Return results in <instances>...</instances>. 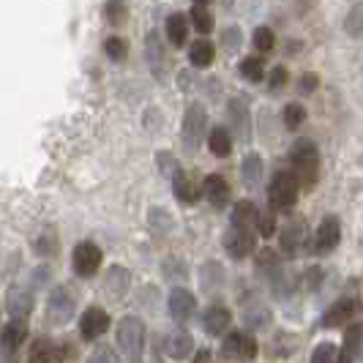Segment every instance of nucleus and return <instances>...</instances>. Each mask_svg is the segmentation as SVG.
Here are the masks:
<instances>
[{
	"label": "nucleus",
	"instance_id": "1",
	"mask_svg": "<svg viewBox=\"0 0 363 363\" xmlns=\"http://www.w3.org/2000/svg\"><path fill=\"white\" fill-rule=\"evenodd\" d=\"M290 169L301 189H314L320 181V150L311 140H298L290 150Z\"/></svg>",
	"mask_w": 363,
	"mask_h": 363
},
{
	"label": "nucleus",
	"instance_id": "2",
	"mask_svg": "<svg viewBox=\"0 0 363 363\" xmlns=\"http://www.w3.org/2000/svg\"><path fill=\"white\" fill-rule=\"evenodd\" d=\"M118 347L121 352L128 358V363H140L143 361V352L147 345V328L140 317H123L118 323Z\"/></svg>",
	"mask_w": 363,
	"mask_h": 363
},
{
	"label": "nucleus",
	"instance_id": "3",
	"mask_svg": "<svg viewBox=\"0 0 363 363\" xmlns=\"http://www.w3.org/2000/svg\"><path fill=\"white\" fill-rule=\"evenodd\" d=\"M47 323L52 328H63L69 325L74 320V314H77V295H74L72 287H55L50 295H47Z\"/></svg>",
	"mask_w": 363,
	"mask_h": 363
},
{
	"label": "nucleus",
	"instance_id": "4",
	"mask_svg": "<svg viewBox=\"0 0 363 363\" xmlns=\"http://www.w3.org/2000/svg\"><path fill=\"white\" fill-rule=\"evenodd\" d=\"M301 194V183L292 175V169H279L268 186V200L273 211H292Z\"/></svg>",
	"mask_w": 363,
	"mask_h": 363
},
{
	"label": "nucleus",
	"instance_id": "5",
	"mask_svg": "<svg viewBox=\"0 0 363 363\" xmlns=\"http://www.w3.org/2000/svg\"><path fill=\"white\" fill-rule=\"evenodd\" d=\"M101 262H104V252H101L93 240H79V243L74 246L72 268L79 279H93L96 273L101 271Z\"/></svg>",
	"mask_w": 363,
	"mask_h": 363
},
{
	"label": "nucleus",
	"instance_id": "6",
	"mask_svg": "<svg viewBox=\"0 0 363 363\" xmlns=\"http://www.w3.org/2000/svg\"><path fill=\"white\" fill-rule=\"evenodd\" d=\"M309 246V233H306V224L301 218H292L281 227V235H279V249L284 257H301Z\"/></svg>",
	"mask_w": 363,
	"mask_h": 363
},
{
	"label": "nucleus",
	"instance_id": "7",
	"mask_svg": "<svg viewBox=\"0 0 363 363\" xmlns=\"http://www.w3.org/2000/svg\"><path fill=\"white\" fill-rule=\"evenodd\" d=\"M221 355L230 361H252L257 358V342L249 330H233L221 342Z\"/></svg>",
	"mask_w": 363,
	"mask_h": 363
},
{
	"label": "nucleus",
	"instance_id": "8",
	"mask_svg": "<svg viewBox=\"0 0 363 363\" xmlns=\"http://www.w3.org/2000/svg\"><path fill=\"white\" fill-rule=\"evenodd\" d=\"M208 128V115L202 104H189L186 118H183V145L186 150H197Z\"/></svg>",
	"mask_w": 363,
	"mask_h": 363
},
{
	"label": "nucleus",
	"instance_id": "9",
	"mask_svg": "<svg viewBox=\"0 0 363 363\" xmlns=\"http://www.w3.org/2000/svg\"><path fill=\"white\" fill-rule=\"evenodd\" d=\"M28 339V323L25 317H14L9 325L0 330V355L3 358H14L19 352V347Z\"/></svg>",
	"mask_w": 363,
	"mask_h": 363
},
{
	"label": "nucleus",
	"instance_id": "10",
	"mask_svg": "<svg viewBox=\"0 0 363 363\" xmlns=\"http://www.w3.org/2000/svg\"><path fill=\"white\" fill-rule=\"evenodd\" d=\"M342 240V224L336 216H325L320 221L317 233H314V252L317 255H330Z\"/></svg>",
	"mask_w": 363,
	"mask_h": 363
},
{
	"label": "nucleus",
	"instance_id": "11",
	"mask_svg": "<svg viewBox=\"0 0 363 363\" xmlns=\"http://www.w3.org/2000/svg\"><path fill=\"white\" fill-rule=\"evenodd\" d=\"M109 330V314L101 306H91L79 317V333L85 342H96Z\"/></svg>",
	"mask_w": 363,
	"mask_h": 363
},
{
	"label": "nucleus",
	"instance_id": "12",
	"mask_svg": "<svg viewBox=\"0 0 363 363\" xmlns=\"http://www.w3.org/2000/svg\"><path fill=\"white\" fill-rule=\"evenodd\" d=\"M167 309H169V317L175 323H186L197 311V298H194V292L186 290V287H172L169 298H167Z\"/></svg>",
	"mask_w": 363,
	"mask_h": 363
},
{
	"label": "nucleus",
	"instance_id": "13",
	"mask_svg": "<svg viewBox=\"0 0 363 363\" xmlns=\"http://www.w3.org/2000/svg\"><path fill=\"white\" fill-rule=\"evenodd\" d=\"M257 240L252 230H243V227H233L227 235H224V249L233 259H246V257L255 252Z\"/></svg>",
	"mask_w": 363,
	"mask_h": 363
},
{
	"label": "nucleus",
	"instance_id": "14",
	"mask_svg": "<svg viewBox=\"0 0 363 363\" xmlns=\"http://www.w3.org/2000/svg\"><path fill=\"white\" fill-rule=\"evenodd\" d=\"M66 361V347L55 345L52 339H36L30 347L28 363H63Z\"/></svg>",
	"mask_w": 363,
	"mask_h": 363
},
{
	"label": "nucleus",
	"instance_id": "15",
	"mask_svg": "<svg viewBox=\"0 0 363 363\" xmlns=\"http://www.w3.org/2000/svg\"><path fill=\"white\" fill-rule=\"evenodd\" d=\"M230 323H233V314H230L227 306H221V303L208 306L205 314H202V330H205L208 336H221V333L230 328Z\"/></svg>",
	"mask_w": 363,
	"mask_h": 363
},
{
	"label": "nucleus",
	"instance_id": "16",
	"mask_svg": "<svg viewBox=\"0 0 363 363\" xmlns=\"http://www.w3.org/2000/svg\"><path fill=\"white\" fill-rule=\"evenodd\" d=\"M202 197L211 202L213 208H224L230 197H233V191H230V183L224 181L221 175H208L205 181H202Z\"/></svg>",
	"mask_w": 363,
	"mask_h": 363
},
{
	"label": "nucleus",
	"instance_id": "17",
	"mask_svg": "<svg viewBox=\"0 0 363 363\" xmlns=\"http://www.w3.org/2000/svg\"><path fill=\"white\" fill-rule=\"evenodd\" d=\"M355 309H358V303H355L352 298H339V301H336V303L323 314V328L347 325V323L355 317Z\"/></svg>",
	"mask_w": 363,
	"mask_h": 363
},
{
	"label": "nucleus",
	"instance_id": "18",
	"mask_svg": "<svg viewBox=\"0 0 363 363\" xmlns=\"http://www.w3.org/2000/svg\"><path fill=\"white\" fill-rule=\"evenodd\" d=\"M164 352H167V358H172V361H189L191 352H194V339H191L186 330H175V333L167 336Z\"/></svg>",
	"mask_w": 363,
	"mask_h": 363
},
{
	"label": "nucleus",
	"instance_id": "19",
	"mask_svg": "<svg viewBox=\"0 0 363 363\" xmlns=\"http://www.w3.org/2000/svg\"><path fill=\"white\" fill-rule=\"evenodd\" d=\"M128 284H131V276L121 265H112L107 271V276H104V292H109L112 301H121L128 292Z\"/></svg>",
	"mask_w": 363,
	"mask_h": 363
},
{
	"label": "nucleus",
	"instance_id": "20",
	"mask_svg": "<svg viewBox=\"0 0 363 363\" xmlns=\"http://www.w3.org/2000/svg\"><path fill=\"white\" fill-rule=\"evenodd\" d=\"M257 218H259V208L252 200H240L233 208V227H243L257 233Z\"/></svg>",
	"mask_w": 363,
	"mask_h": 363
},
{
	"label": "nucleus",
	"instance_id": "21",
	"mask_svg": "<svg viewBox=\"0 0 363 363\" xmlns=\"http://www.w3.org/2000/svg\"><path fill=\"white\" fill-rule=\"evenodd\" d=\"M172 186H175V197L181 202H186V205H194V202L202 197V186L191 175H186V172H181L175 181H172Z\"/></svg>",
	"mask_w": 363,
	"mask_h": 363
},
{
	"label": "nucleus",
	"instance_id": "22",
	"mask_svg": "<svg viewBox=\"0 0 363 363\" xmlns=\"http://www.w3.org/2000/svg\"><path fill=\"white\" fill-rule=\"evenodd\" d=\"M208 150L218 156V159H227L233 153V137L224 126H216L208 131Z\"/></svg>",
	"mask_w": 363,
	"mask_h": 363
},
{
	"label": "nucleus",
	"instance_id": "23",
	"mask_svg": "<svg viewBox=\"0 0 363 363\" xmlns=\"http://www.w3.org/2000/svg\"><path fill=\"white\" fill-rule=\"evenodd\" d=\"M9 311L14 314V317H28L30 311H33V292L30 290H11L9 292Z\"/></svg>",
	"mask_w": 363,
	"mask_h": 363
},
{
	"label": "nucleus",
	"instance_id": "24",
	"mask_svg": "<svg viewBox=\"0 0 363 363\" xmlns=\"http://www.w3.org/2000/svg\"><path fill=\"white\" fill-rule=\"evenodd\" d=\"M224 284V268L218 262H205L200 271V287L205 292H216Z\"/></svg>",
	"mask_w": 363,
	"mask_h": 363
},
{
	"label": "nucleus",
	"instance_id": "25",
	"mask_svg": "<svg viewBox=\"0 0 363 363\" xmlns=\"http://www.w3.org/2000/svg\"><path fill=\"white\" fill-rule=\"evenodd\" d=\"M186 36H189V22L183 14H169L167 17V38L172 47H183L186 44Z\"/></svg>",
	"mask_w": 363,
	"mask_h": 363
},
{
	"label": "nucleus",
	"instance_id": "26",
	"mask_svg": "<svg viewBox=\"0 0 363 363\" xmlns=\"http://www.w3.org/2000/svg\"><path fill=\"white\" fill-rule=\"evenodd\" d=\"M213 55H216V50L211 41H194V47L189 50V60L194 69H208L213 63Z\"/></svg>",
	"mask_w": 363,
	"mask_h": 363
},
{
	"label": "nucleus",
	"instance_id": "27",
	"mask_svg": "<svg viewBox=\"0 0 363 363\" xmlns=\"http://www.w3.org/2000/svg\"><path fill=\"white\" fill-rule=\"evenodd\" d=\"M240 178H243V183L249 189L259 183V178H262V159H259V153H249L243 159V164H240Z\"/></svg>",
	"mask_w": 363,
	"mask_h": 363
},
{
	"label": "nucleus",
	"instance_id": "28",
	"mask_svg": "<svg viewBox=\"0 0 363 363\" xmlns=\"http://www.w3.org/2000/svg\"><path fill=\"white\" fill-rule=\"evenodd\" d=\"M104 19H107L109 25H123L128 19V6L126 0H107V6H104Z\"/></svg>",
	"mask_w": 363,
	"mask_h": 363
},
{
	"label": "nucleus",
	"instance_id": "29",
	"mask_svg": "<svg viewBox=\"0 0 363 363\" xmlns=\"http://www.w3.org/2000/svg\"><path fill=\"white\" fill-rule=\"evenodd\" d=\"M240 74H243V79H249V82H262V77H265V63L252 55V57H243V63H240Z\"/></svg>",
	"mask_w": 363,
	"mask_h": 363
},
{
	"label": "nucleus",
	"instance_id": "30",
	"mask_svg": "<svg viewBox=\"0 0 363 363\" xmlns=\"http://www.w3.org/2000/svg\"><path fill=\"white\" fill-rule=\"evenodd\" d=\"M339 358H342V350L336 345H330V342L317 345L314 352H311V363H339Z\"/></svg>",
	"mask_w": 363,
	"mask_h": 363
},
{
	"label": "nucleus",
	"instance_id": "31",
	"mask_svg": "<svg viewBox=\"0 0 363 363\" xmlns=\"http://www.w3.org/2000/svg\"><path fill=\"white\" fill-rule=\"evenodd\" d=\"M189 17H191L194 28H197L200 33H211V30H213V19H211V11H208V6H200V3H194Z\"/></svg>",
	"mask_w": 363,
	"mask_h": 363
},
{
	"label": "nucleus",
	"instance_id": "32",
	"mask_svg": "<svg viewBox=\"0 0 363 363\" xmlns=\"http://www.w3.org/2000/svg\"><path fill=\"white\" fill-rule=\"evenodd\" d=\"M303 121H306V109L301 107V104H287L284 107V126L290 128V131H295V128L303 126Z\"/></svg>",
	"mask_w": 363,
	"mask_h": 363
},
{
	"label": "nucleus",
	"instance_id": "33",
	"mask_svg": "<svg viewBox=\"0 0 363 363\" xmlns=\"http://www.w3.org/2000/svg\"><path fill=\"white\" fill-rule=\"evenodd\" d=\"M243 323L249 330H262V328L271 325V311L268 309H255L249 311V314H243Z\"/></svg>",
	"mask_w": 363,
	"mask_h": 363
},
{
	"label": "nucleus",
	"instance_id": "34",
	"mask_svg": "<svg viewBox=\"0 0 363 363\" xmlns=\"http://www.w3.org/2000/svg\"><path fill=\"white\" fill-rule=\"evenodd\" d=\"M257 233L262 238H271L276 233V211H259V218H257Z\"/></svg>",
	"mask_w": 363,
	"mask_h": 363
},
{
	"label": "nucleus",
	"instance_id": "35",
	"mask_svg": "<svg viewBox=\"0 0 363 363\" xmlns=\"http://www.w3.org/2000/svg\"><path fill=\"white\" fill-rule=\"evenodd\" d=\"M279 268V252H273V249H259V255H257V271L262 273H271Z\"/></svg>",
	"mask_w": 363,
	"mask_h": 363
},
{
	"label": "nucleus",
	"instance_id": "36",
	"mask_svg": "<svg viewBox=\"0 0 363 363\" xmlns=\"http://www.w3.org/2000/svg\"><path fill=\"white\" fill-rule=\"evenodd\" d=\"M159 169L164 172V178H169V181H175V178L181 175V164L175 162V159H172L167 150H162V153H159Z\"/></svg>",
	"mask_w": 363,
	"mask_h": 363
},
{
	"label": "nucleus",
	"instance_id": "37",
	"mask_svg": "<svg viewBox=\"0 0 363 363\" xmlns=\"http://www.w3.org/2000/svg\"><path fill=\"white\" fill-rule=\"evenodd\" d=\"M104 52L112 57V60H123L128 52V44L123 41V38H118V36H112L104 41Z\"/></svg>",
	"mask_w": 363,
	"mask_h": 363
},
{
	"label": "nucleus",
	"instance_id": "38",
	"mask_svg": "<svg viewBox=\"0 0 363 363\" xmlns=\"http://www.w3.org/2000/svg\"><path fill=\"white\" fill-rule=\"evenodd\" d=\"M273 44H276V36H273L271 28H257L255 30V47L259 52H271Z\"/></svg>",
	"mask_w": 363,
	"mask_h": 363
},
{
	"label": "nucleus",
	"instance_id": "39",
	"mask_svg": "<svg viewBox=\"0 0 363 363\" xmlns=\"http://www.w3.org/2000/svg\"><path fill=\"white\" fill-rule=\"evenodd\" d=\"M88 363H118V355H115L112 347H96L91 352V358H88Z\"/></svg>",
	"mask_w": 363,
	"mask_h": 363
},
{
	"label": "nucleus",
	"instance_id": "40",
	"mask_svg": "<svg viewBox=\"0 0 363 363\" xmlns=\"http://www.w3.org/2000/svg\"><path fill=\"white\" fill-rule=\"evenodd\" d=\"M287 79H290V74L284 66H276L271 74V91H279V88H284L287 85Z\"/></svg>",
	"mask_w": 363,
	"mask_h": 363
},
{
	"label": "nucleus",
	"instance_id": "41",
	"mask_svg": "<svg viewBox=\"0 0 363 363\" xmlns=\"http://www.w3.org/2000/svg\"><path fill=\"white\" fill-rule=\"evenodd\" d=\"M298 85H301V91H303V93H311L317 85H320V79H317V74H303Z\"/></svg>",
	"mask_w": 363,
	"mask_h": 363
},
{
	"label": "nucleus",
	"instance_id": "42",
	"mask_svg": "<svg viewBox=\"0 0 363 363\" xmlns=\"http://www.w3.org/2000/svg\"><path fill=\"white\" fill-rule=\"evenodd\" d=\"M194 363H213V358H211V352H208V350H200V352H197V358H194Z\"/></svg>",
	"mask_w": 363,
	"mask_h": 363
},
{
	"label": "nucleus",
	"instance_id": "43",
	"mask_svg": "<svg viewBox=\"0 0 363 363\" xmlns=\"http://www.w3.org/2000/svg\"><path fill=\"white\" fill-rule=\"evenodd\" d=\"M194 3H200V6H208V3H211V0H194Z\"/></svg>",
	"mask_w": 363,
	"mask_h": 363
}]
</instances>
